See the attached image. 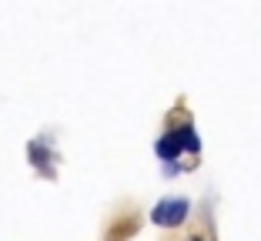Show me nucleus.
<instances>
[{
  "mask_svg": "<svg viewBox=\"0 0 261 241\" xmlns=\"http://www.w3.org/2000/svg\"><path fill=\"white\" fill-rule=\"evenodd\" d=\"M31 157H37V164H44V151L40 148H31Z\"/></svg>",
  "mask_w": 261,
  "mask_h": 241,
  "instance_id": "4",
  "label": "nucleus"
},
{
  "mask_svg": "<svg viewBox=\"0 0 261 241\" xmlns=\"http://www.w3.org/2000/svg\"><path fill=\"white\" fill-rule=\"evenodd\" d=\"M177 141H181V148H188V151H198L201 148V144H198V138H194V131H191V127H177Z\"/></svg>",
  "mask_w": 261,
  "mask_h": 241,
  "instance_id": "3",
  "label": "nucleus"
},
{
  "mask_svg": "<svg viewBox=\"0 0 261 241\" xmlns=\"http://www.w3.org/2000/svg\"><path fill=\"white\" fill-rule=\"evenodd\" d=\"M154 225H168V228H174V225H181V221L188 218V201H181V198H174V201H161L158 208H154Z\"/></svg>",
  "mask_w": 261,
  "mask_h": 241,
  "instance_id": "1",
  "label": "nucleus"
},
{
  "mask_svg": "<svg viewBox=\"0 0 261 241\" xmlns=\"http://www.w3.org/2000/svg\"><path fill=\"white\" fill-rule=\"evenodd\" d=\"M158 154H161L164 161H174V157L181 154V141H177V134H174V131H171L168 138L158 141Z\"/></svg>",
  "mask_w": 261,
  "mask_h": 241,
  "instance_id": "2",
  "label": "nucleus"
}]
</instances>
